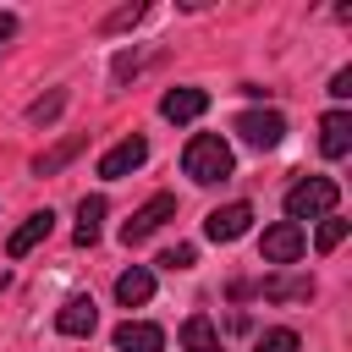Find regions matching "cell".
Instances as JSON below:
<instances>
[{"label": "cell", "instance_id": "cell-1", "mask_svg": "<svg viewBox=\"0 0 352 352\" xmlns=\"http://www.w3.org/2000/svg\"><path fill=\"white\" fill-rule=\"evenodd\" d=\"M182 170H187L192 182H226V176H231V143H226L220 132H198V138H187V148H182Z\"/></svg>", "mask_w": 352, "mask_h": 352}, {"label": "cell", "instance_id": "cell-2", "mask_svg": "<svg viewBox=\"0 0 352 352\" xmlns=\"http://www.w3.org/2000/svg\"><path fill=\"white\" fill-rule=\"evenodd\" d=\"M336 204H341V187H336L330 176H308V182H297V187L286 192L292 226H297V220H324V214H336Z\"/></svg>", "mask_w": 352, "mask_h": 352}, {"label": "cell", "instance_id": "cell-3", "mask_svg": "<svg viewBox=\"0 0 352 352\" xmlns=\"http://www.w3.org/2000/svg\"><path fill=\"white\" fill-rule=\"evenodd\" d=\"M165 220H176V198H170V192H154V198H148V204L121 226V242H126V248H138V242H148Z\"/></svg>", "mask_w": 352, "mask_h": 352}, {"label": "cell", "instance_id": "cell-4", "mask_svg": "<svg viewBox=\"0 0 352 352\" xmlns=\"http://www.w3.org/2000/svg\"><path fill=\"white\" fill-rule=\"evenodd\" d=\"M236 132H242V143H253V148H275V143L286 138V116H280V110H242V116H236Z\"/></svg>", "mask_w": 352, "mask_h": 352}, {"label": "cell", "instance_id": "cell-5", "mask_svg": "<svg viewBox=\"0 0 352 352\" xmlns=\"http://www.w3.org/2000/svg\"><path fill=\"white\" fill-rule=\"evenodd\" d=\"M143 160H148V143L132 132V138H121V143H116V148L99 160V176H104V182H121V176H132Z\"/></svg>", "mask_w": 352, "mask_h": 352}, {"label": "cell", "instance_id": "cell-6", "mask_svg": "<svg viewBox=\"0 0 352 352\" xmlns=\"http://www.w3.org/2000/svg\"><path fill=\"white\" fill-rule=\"evenodd\" d=\"M248 226H253V204H226V209H209L204 236H209V242H236Z\"/></svg>", "mask_w": 352, "mask_h": 352}, {"label": "cell", "instance_id": "cell-7", "mask_svg": "<svg viewBox=\"0 0 352 352\" xmlns=\"http://www.w3.org/2000/svg\"><path fill=\"white\" fill-rule=\"evenodd\" d=\"M297 258H302V226H292V220L270 226L264 231V264H297Z\"/></svg>", "mask_w": 352, "mask_h": 352}, {"label": "cell", "instance_id": "cell-8", "mask_svg": "<svg viewBox=\"0 0 352 352\" xmlns=\"http://www.w3.org/2000/svg\"><path fill=\"white\" fill-rule=\"evenodd\" d=\"M165 346V330L148 324V319H126L116 324V352H160Z\"/></svg>", "mask_w": 352, "mask_h": 352}, {"label": "cell", "instance_id": "cell-9", "mask_svg": "<svg viewBox=\"0 0 352 352\" xmlns=\"http://www.w3.org/2000/svg\"><path fill=\"white\" fill-rule=\"evenodd\" d=\"M209 110V94L204 88H170L165 99H160V116L165 121H198Z\"/></svg>", "mask_w": 352, "mask_h": 352}, {"label": "cell", "instance_id": "cell-10", "mask_svg": "<svg viewBox=\"0 0 352 352\" xmlns=\"http://www.w3.org/2000/svg\"><path fill=\"white\" fill-rule=\"evenodd\" d=\"M50 226H55V214H50V209H38V214H28V220H22L16 231H11V242H6V253H11V258H22V253H33V248H38L44 236H50Z\"/></svg>", "mask_w": 352, "mask_h": 352}, {"label": "cell", "instance_id": "cell-11", "mask_svg": "<svg viewBox=\"0 0 352 352\" xmlns=\"http://www.w3.org/2000/svg\"><path fill=\"white\" fill-rule=\"evenodd\" d=\"M319 148H324L330 160H341V154L352 148V116H346V110H330V116L319 121Z\"/></svg>", "mask_w": 352, "mask_h": 352}, {"label": "cell", "instance_id": "cell-12", "mask_svg": "<svg viewBox=\"0 0 352 352\" xmlns=\"http://www.w3.org/2000/svg\"><path fill=\"white\" fill-rule=\"evenodd\" d=\"M148 297H154V275H148L143 264H132V270L116 280V302H121V308H143Z\"/></svg>", "mask_w": 352, "mask_h": 352}, {"label": "cell", "instance_id": "cell-13", "mask_svg": "<svg viewBox=\"0 0 352 352\" xmlns=\"http://www.w3.org/2000/svg\"><path fill=\"white\" fill-rule=\"evenodd\" d=\"M94 324H99V314H94V297H72V302L55 314V330H60V336H88Z\"/></svg>", "mask_w": 352, "mask_h": 352}, {"label": "cell", "instance_id": "cell-14", "mask_svg": "<svg viewBox=\"0 0 352 352\" xmlns=\"http://www.w3.org/2000/svg\"><path fill=\"white\" fill-rule=\"evenodd\" d=\"M99 220H104V198H82V204H77V231H72V242H77V248H94V242H99Z\"/></svg>", "mask_w": 352, "mask_h": 352}, {"label": "cell", "instance_id": "cell-15", "mask_svg": "<svg viewBox=\"0 0 352 352\" xmlns=\"http://www.w3.org/2000/svg\"><path fill=\"white\" fill-rule=\"evenodd\" d=\"M182 346H187V352H220V330L209 324V314H192V319L182 324Z\"/></svg>", "mask_w": 352, "mask_h": 352}, {"label": "cell", "instance_id": "cell-16", "mask_svg": "<svg viewBox=\"0 0 352 352\" xmlns=\"http://www.w3.org/2000/svg\"><path fill=\"white\" fill-rule=\"evenodd\" d=\"M82 143H88V138H60L50 154H38V160H33V176H55L66 160H77V154H82Z\"/></svg>", "mask_w": 352, "mask_h": 352}, {"label": "cell", "instance_id": "cell-17", "mask_svg": "<svg viewBox=\"0 0 352 352\" xmlns=\"http://www.w3.org/2000/svg\"><path fill=\"white\" fill-rule=\"evenodd\" d=\"M60 110H66V88H55V94H44L38 104H28V121H33V126H50Z\"/></svg>", "mask_w": 352, "mask_h": 352}, {"label": "cell", "instance_id": "cell-18", "mask_svg": "<svg viewBox=\"0 0 352 352\" xmlns=\"http://www.w3.org/2000/svg\"><path fill=\"white\" fill-rule=\"evenodd\" d=\"M346 242V220H336V214H324V226H319V236H314V248L319 253H336Z\"/></svg>", "mask_w": 352, "mask_h": 352}, {"label": "cell", "instance_id": "cell-19", "mask_svg": "<svg viewBox=\"0 0 352 352\" xmlns=\"http://www.w3.org/2000/svg\"><path fill=\"white\" fill-rule=\"evenodd\" d=\"M264 297H275V302H292V297H314V280H270V286H264Z\"/></svg>", "mask_w": 352, "mask_h": 352}, {"label": "cell", "instance_id": "cell-20", "mask_svg": "<svg viewBox=\"0 0 352 352\" xmlns=\"http://www.w3.org/2000/svg\"><path fill=\"white\" fill-rule=\"evenodd\" d=\"M143 16V0H132V6H121V11H110L104 22H99V33H121V28H132Z\"/></svg>", "mask_w": 352, "mask_h": 352}, {"label": "cell", "instance_id": "cell-21", "mask_svg": "<svg viewBox=\"0 0 352 352\" xmlns=\"http://www.w3.org/2000/svg\"><path fill=\"white\" fill-rule=\"evenodd\" d=\"M253 352H297V330H264Z\"/></svg>", "mask_w": 352, "mask_h": 352}, {"label": "cell", "instance_id": "cell-22", "mask_svg": "<svg viewBox=\"0 0 352 352\" xmlns=\"http://www.w3.org/2000/svg\"><path fill=\"white\" fill-rule=\"evenodd\" d=\"M192 258H198V253H192V242H176V248H165V253H160V264H165V270H187Z\"/></svg>", "mask_w": 352, "mask_h": 352}, {"label": "cell", "instance_id": "cell-23", "mask_svg": "<svg viewBox=\"0 0 352 352\" xmlns=\"http://www.w3.org/2000/svg\"><path fill=\"white\" fill-rule=\"evenodd\" d=\"M330 94L346 99V94H352V72H336V77H330Z\"/></svg>", "mask_w": 352, "mask_h": 352}, {"label": "cell", "instance_id": "cell-24", "mask_svg": "<svg viewBox=\"0 0 352 352\" xmlns=\"http://www.w3.org/2000/svg\"><path fill=\"white\" fill-rule=\"evenodd\" d=\"M132 72H138V55H121V60H116V82H121V77H132Z\"/></svg>", "mask_w": 352, "mask_h": 352}, {"label": "cell", "instance_id": "cell-25", "mask_svg": "<svg viewBox=\"0 0 352 352\" xmlns=\"http://www.w3.org/2000/svg\"><path fill=\"white\" fill-rule=\"evenodd\" d=\"M11 33H16V16H11V11H0V44H6Z\"/></svg>", "mask_w": 352, "mask_h": 352}]
</instances>
